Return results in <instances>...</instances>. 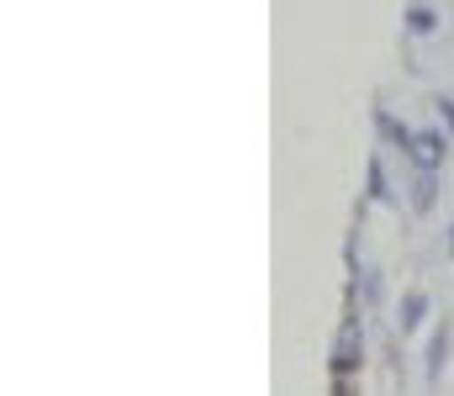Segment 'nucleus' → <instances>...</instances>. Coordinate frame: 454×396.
Returning a JSON list of instances; mask_svg holds the SVG:
<instances>
[{"instance_id": "1", "label": "nucleus", "mask_w": 454, "mask_h": 396, "mask_svg": "<svg viewBox=\"0 0 454 396\" xmlns=\"http://www.w3.org/2000/svg\"><path fill=\"white\" fill-rule=\"evenodd\" d=\"M354 354H359V317H348L339 328V344H333V370H354Z\"/></svg>"}, {"instance_id": "2", "label": "nucleus", "mask_w": 454, "mask_h": 396, "mask_svg": "<svg viewBox=\"0 0 454 396\" xmlns=\"http://www.w3.org/2000/svg\"><path fill=\"white\" fill-rule=\"evenodd\" d=\"M402 312H407V317H402V328H418V322H423V312H428V296H423V291H412Z\"/></svg>"}, {"instance_id": "3", "label": "nucleus", "mask_w": 454, "mask_h": 396, "mask_svg": "<svg viewBox=\"0 0 454 396\" xmlns=\"http://www.w3.org/2000/svg\"><path fill=\"white\" fill-rule=\"evenodd\" d=\"M407 27H412V32H434V27H439V16H434L428 5H412V11H407Z\"/></svg>"}, {"instance_id": "4", "label": "nucleus", "mask_w": 454, "mask_h": 396, "mask_svg": "<svg viewBox=\"0 0 454 396\" xmlns=\"http://www.w3.org/2000/svg\"><path fill=\"white\" fill-rule=\"evenodd\" d=\"M450 244H454V238H450Z\"/></svg>"}]
</instances>
